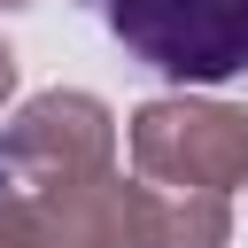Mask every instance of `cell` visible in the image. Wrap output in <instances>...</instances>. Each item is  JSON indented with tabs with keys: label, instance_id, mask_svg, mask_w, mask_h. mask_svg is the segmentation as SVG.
<instances>
[{
	"label": "cell",
	"instance_id": "277c9868",
	"mask_svg": "<svg viewBox=\"0 0 248 248\" xmlns=\"http://www.w3.org/2000/svg\"><path fill=\"white\" fill-rule=\"evenodd\" d=\"M232 209L225 194H178V186H124V248H225Z\"/></svg>",
	"mask_w": 248,
	"mask_h": 248
},
{
	"label": "cell",
	"instance_id": "8992f818",
	"mask_svg": "<svg viewBox=\"0 0 248 248\" xmlns=\"http://www.w3.org/2000/svg\"><path fill=\"white\" fill-rule=\"evenodd\" d=\"M0 8H23V0H0Z\"/></svg>",
	"mask_w": 248,
	"mask_h": 248
},
{
	"label": "cell",
	"instance_id": "3957f363",
	"mask_svg": "<svg viewBox=\"0 0 248 248\" xmlns=\"http://www.w3.org/2000/svg\"><path fill=\"white\" fill-rule=\"evenodd\" d=\"M132 178L178 194L248 186V108L225 101H147L132 108Z\"/></svg>",
	"mask_w": 248,
	"mask_h": 248
},
{
	"label": "cell",
	"instance_id": "7a4b0ae2",
	"mask_svg": "<svg viewBox=\"0 0 248 248\" xmlns=\"http://www.w3.org/2000/svg\"><path fill=\"white\" fill-rule=\"evenodd\" d=\"M85 16L170 85L248 78V0H85Z\"/></svg>",
	"mask_w": 248,
	"mask_h": 248
},
{
	"label": "cell",
	"instance_id": "6da1fadb",
	"mask_svg": "<svg viewBox=\"0 0 248 248\" xmlns=\"http://www.w3.org/2000/svg\"><path fill=\"white\" fill-rule=\"evenodd\" d=\"M0 248H124L116 124L93 93H39L0 124Z\"/></svg>",
	"mask_w": 248,
	"mask_h": 248
},
{
	"label": "cell",
	"instance_id": "5b68a950",
	"mask_svg": "<svg viewBox=\"0 0 248 248\" xmlns=\"http://www.w3.org/2000/svg\"><path fill=\"white\" fill-rule=\"evenodd\" d=\"M8 93H16V54L0 46V101H8Z\"/></svg>",
	"mask_w": 248,
	"mask_h": 248
}]
</instances>
